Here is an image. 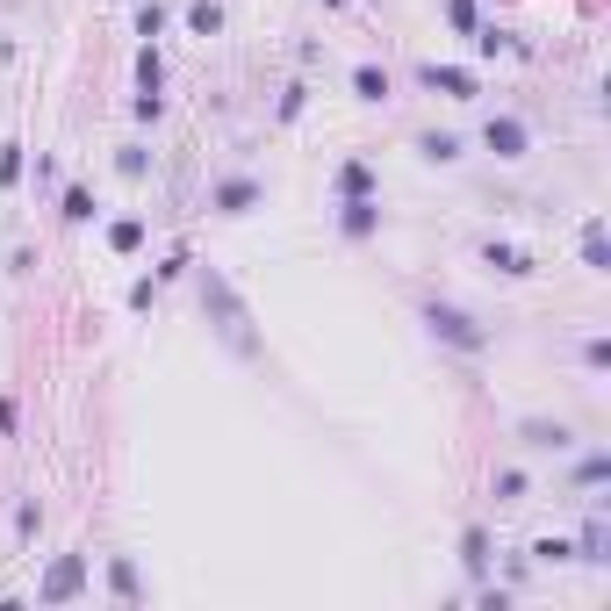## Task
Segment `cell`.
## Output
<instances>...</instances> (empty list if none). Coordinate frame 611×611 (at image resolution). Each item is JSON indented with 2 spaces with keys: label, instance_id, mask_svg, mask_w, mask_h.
Instances as JSON below:
<instances>
[{
  "label": "cell",
  "instance_id": "cell-1",
  "mask_svg": "<svg viewBox=\"0 0 611 611\" xmlns=\"http://www.w3.org/2000/svg\"><path fill=\"white\" fill-rule=\"evenodd\" d=\"M202 303H209V316H216V331L238 345V353H259V338H252V309L230 296V281L216 274V267H202Z\"/></svg>",
  "mask_w": 611,
  "mask_h": 611
},
{
  "label": "cell",
  "instance_id": "cell-2",
  "mask_svg": "<svg viewBox=\"0 0 611 611\" xmlns=\"http://www.w3.org/2000/svg\"><path fill=\"white\" fill-rule=\"evenodd\" d=\"M424 324H432V338H446V345H461V353H482V345H490V331L453 303H424Z\"/></svg>",
  "mask_w": 611,
  "mask_h": 611
},
{
  "label": "cell",
  "instance_id": "cell-3",
  "mask_svg": "<svg viewBox=\"0 0 611 611\" xmlns=\"http://www.w3.org/2000/svg\"><path fill=\"white\" fill-rule=\"evenodd\" d=\"M80 590H87V554L51 561V576L36 583V597H44V605H65V597H80Z\"/></svg>",
  "mask_w": 611,
  "mask_h": 611
},
{
  "label": "cell",
  "instance_id": "cell-4",
  "mask_svg": "<svg viewBox=\"0 0 611 611\" xmlns=\"http://www.w3.org/2000/svg\"><path fill=\"white\" fill-rule=\"evenodd\" d=\"M482 144H490L497 159H525V151H532V130H525L518 115H490V122H482Z\"/></svg>",
  "mask_w": 611,
  "mask_h": 611
},
{
  "label": "cell",
  "instance_id": "cell-5",
  "mask_svg": "<svg viewBox=\"0 0 611 611\" xmlns=\"http://www.w3.org/2000/svg\"><path fill=\"white\" fill-rule=\"evenodd\" d=\"M417 80H424L432 94H453V102L475 94V73H461V65H417Z\"/></svg>",
  "mask_w": 611,
  "mask_h": 611
},
{
  "label": "cell",
  "instance_id": "cell-6",
  "mask_svg": "<svg viewBox=\"0 0 611 611\" xmlns=\"http://www.w3.org/2000/svg\"><path fill=\"white\" fill-rule=\"evenodd\" d=\"M482 259H490V267H497V274H510V281H525V274H532V267H539V259H532V252H525V245H497V238H490V245H482Z\"/></svg>",
  "mask_w": 611,
  "mask_h": 611
},
{
  "label": "cell",
  "instance_id": "cell-7",
  "mask_svg": "<svg viewBox=\"0 0 611 611\" xmlns=\"http://www.w3.org/2000/svg\"><path fill=\"white\" fill-rule=\"evenodd\" d=\"M259 195H267L259 180H223V188H216V209H223V216H245V209L259 202Z\"/></svg>",
  "mask_w": 611,
  "mask_h": 611
},
{
  "label": "cell",
  "instance_id": "cell-8",
  "mask_svg": "<svg viewBox=\"0 0 611 611\" xmlns=\"http://www.w3.org/2000/svg\"><path fill=\"white\" fill-rule=\"evenodd\" d=\"M374 223H382V216H374L367 195H345V238H374Z\"/></svg>",
  "mask_w": 611,
  "mask_h": 611
},
{
  "label": "cell",
  "instance_id": "cell-9",
  "mask_svg": "<svg viewBox=\"0 0 611 611\" xmlns=\"http://www.w3.org/2000/svg\"><path fill=\"white\" fill-rule=\"evenodd\" d=\"M461 561H468V576H482V568H490V532H482V525H468V532H461Z\"/></svg>",
  "mask_w": 611,
  "mask_h": 611
},
{
  "label": "cell",
  "instance_id": "cell-10",
  "mask_svg": "<svg viewBox=\"0 0 611 611\" xmlns=\"http://www.w3.org/2000/svg\"><path fill=\"white\" fill-rule=\"evenodd\" d=\"M583 267H590V274H611V252H605V223H590V230H583Z\"/></svg>",
  "mask_w": 611,
  "mask_h": 611
},
{
  "label": "cell",
  "instance_id": "cell-11",
  "mask_svg": "<svg viewBox=\"0 0 611 611\" xmlns=\"http://www.w3.org/2000/svg\"><path fill=\"white\" fill-rule=\"evenodd\" d=\"M353 87H360V102H382V94H389V73H382V65H360Z\"/></svg>",
  "mask_w": 611,
  "mask_h": 611
},
{
  "label": "cell",
  "instance_id": "cell-12",
  "mask_svg": "<svg viewBox=\"0 0 611 611\" xmlns=\"http://www.w3.org/2000/svg\"><path fill=\"white\" fill-rule=\"evenodd\" d=\"M417 151H424L432 166H446V159H461V137H446V130H432V137H424Z\"/></svg>",
  "mask_w": 611,
  "mask_h": 611
},
{
  "label": "cell",
  "instance_id": "cell-13",
  "mask_svg": "<svg viewBox=\"0 0 611 611\" xmlns=\"http://www.w3.org/2000/svg\"><path fill=\"white\" fill-rule=\"evenodd\" d=\"M525 446H554V453H561V446H568V424H539V417H532V424H525Z\"/></svg>",
  "mask_w": 611,
  "mask_h": 611
},
{
  "label": "cell",
  "instance_id": "cell-14",
  "mask_svg": "<svg viewBox=\"0 0 611 611\" xmlns=\"http://www.w3.org/2000/svg\"><path fill=\"white\" fill-rule=\"evenodd\" d=\"M338 188H345V195H374V173L353 159V166H338Z\"/></svg>",
  "mask_w": 611,
  "mask_h": 611
},
{
  "label": "cell",
  "instance_id": "cell-15",
  "mask_svg": "<svg viewBox=\"0 0 611 611\" xmlns=\"http://www.w3.org/2000/svg\"><path fill=\"white\" fill-rule=\"evenodd\" d=\"M108 245H115V252H137V245H144V223H137V216H122V223L108 230Z\"/></svg>",
  "mask_w": 611,
  "mask_h": 611
},
{
  "label": "cell",
  "instance_id": "cell-16",
  "mask_svg": "<svg viewBox=\"0 0 611 611\" xmlns=\"http://www.w3.org/2000/svg\"><path fill=\"white\" fill-rule=\"evenodd\" d=\"M108 583H115V597H122V605H137V597H144V590H137V568H130V561H115V568H108Z\"/></svg>",
  "mask_w": 611,
  "mask_h": 611
},
{
  "label": "cell",
  "instance_id": "cell-17",
  "mask_svg": "<svg viewBox=\"0 0 611 611\" xmlns=\"http://www.w3.org/2000/svg\"><path fill=\"white\" fill-rule=\"evenodd\" d=\"M605 547H611V532H605V518H590V532H583V561H611Z\"/></svg>",
  "mask_w": 611,
  "mask_h": 611
},
{
  "label": "cell",
  "instance_id": "cell-18",
  "mask_svg": "<svg viewBox=\"0 0 611 611\" xmlns=\"http://www.w3.org/2000/svg\"><path fill=\"white\" fill-rule=\"evenodd\" d=\"M188 22H195L202 36H216V29H223V7H216V0H195V7H188Z\"/></svg>",
  "mask_w": 611,
  "mask_h": 611
},
{
  "label": "cell",
  "instance_id": "cell-19",
  "mask_svg": "<svg viewBox=\"0 0 611 611\" xmlns=\"http://www.w3.org/2000/svg\"><path fill=\"white\" fill-rule=\"evenodd\" d=\"M22 180V144H0V188Z\"/></svg>",
  "mask_w": 611,
  "mask_h": 611
},
{
  "label": "cell",
  "instance_id": "cell-20",
  "mask_svg": "<svg viewBox=\"0 0 611 611\" xmlns=\"http://www.w3.org/2000/svg\"><path fill=\"white\" fill-rule=\"evenodd\" d=\"M65 216H73V223H87V216H94V195H87V188H73V195H65Z\"/></svg>",
  "mask_w": 611,
  "mask_h": 611
},
{
  "label": "cell",
  "instance_id": "cell-21",
  "mask_svg": "<svg viewBox=\"0 0 611 611\" xmlns=\"http://www.w3.org/2000/svg\"><path fill=\"white\" fill-rule=\"evenodd\" d=\"M497 497H504V504H518V497H525V475H518V468H504V475H497Z\"/></svg>",
  "mask_w": 611,
  "mask_h": 611
},
{
  "label": "cell",
  "instance_id": "cell-22",
  "mask_svg": "<svg viewBox=\"0 0 611 611\" xmlns=\"http://www.w3.org/2000/svg\"><path fill=\"white\" fill-rule=\"evenodd\" d=\"M568 554H576L568 539H539V547H532V561H568Z\"/></svg>",
  "mask_w": 611,
  "mask_h": 611
},
{
  "label": "cell",
  "instance_id": "cell-23",
  "mask_svg": "<svg viewBox=\"0 0 611 611\" xmlns=\"http://www.w3.org/2000/svg\"><path fill=\"white\" fill-rule=\"evenodd\" d=\"M446 15H453V29H475V0H446Z\"/></svg>",
  "mask_w": 611,
  "mask_h": 611
}]
</instances>
